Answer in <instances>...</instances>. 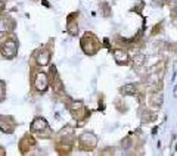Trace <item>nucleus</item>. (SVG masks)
I'll return each mask as SVG.
<instances>
[{"label": "nucleus", "instance_id": "nucleus-1", "mask_svg": "<svg viewBox=\"0 0 177 156\" xmlns=\"http://www.w3.org/2000/svg\"><path fill=\"white\" fill-rule=\"evenodd\" d=\"M2 52H3L5 56L12 58V56H15V53H16V44L13 43V41H6V44L3 46Z\"/></svg>", "mask_w": 177, "mask_h": 156}, {"label": "nucleus", "instance_id": "nucleus-2", "mask_svg": "<svg viewBox=\"0 0 177 156\" xmlns=\"http://www.w3.org/2000/svg\"><path fill=\"white\" fill-rule=\"evenodd\" d=\"M36 87H37V90H40V91L46 90V87H47V78H46V75H44V74H38V75H37V80H36Z\"/></svg>", "mask_w": 177, "mask_h": 156}, {"label": "nucleus", "instance_id": "nucleus-3", "mask_svg": "<svg viewBox=\"0 0 177 156\" xmlns=\"http://www.w3.org/2000/svg\"><path fill=\"white\" fill-rule=\"evenodd\" d=\"M114 53H115L118 62H126V60H127V55H126V52H124V50H120V49H118V50L114 52Z\"/></svg>", "mask_w": 177, "mask_h": 156}, {"label": "nucleus", "instance_id": "nucleus-4", "mask_svg": "<svg viewBox=\"0 0 177 156\" xmlns=\"http://www.w3.org/2000/svg\"><path fill=\"white\" fill-rule=\"evenodd\" d=\"M49 52H43V55H40L38 56V64H41V65H46L47 62H49Z\"/></svg>", "mask_w": 177, "mask_h": 156}, {"label": "nucleus", "instance_id": "nucleus-5", "mask_svg": "<svg viewBox=\"0 0 177 156\" xmlns=\"http://www.w3.org/2000/svg\"><path fill=\"white\" fill-rule=\"evenodd\" d=\"M122 91H124V93H130V94H134V87H133V84H127L126 87L122 88Z\"/></svg>", "mask_w": 177, "mask_h": 156}, {"label": "nucleus", "instance_id": "nucleus-6", "mask_svg": "<svg viewBox=\"0 0 177 156\" xmlns=\"http://www.w3.org/2000/svg\"><path fill=\"white\" fill-rule=\"evenodd\" d=\"M134 64H137V65H142L143 64V56H137V58H134Z\"/></svg>", "mask_w": 177, "mask_h": 156}]
</instances>
